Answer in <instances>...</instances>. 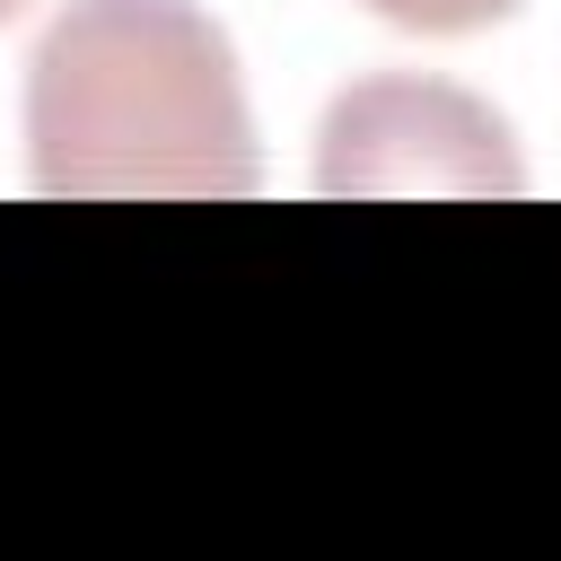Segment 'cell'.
<instances>
[{"label": "cell", "mask_w": 561, "mask_h": 561, "mask_svg": "<svg viewBox=\"0 0 561 561\" xmlns=\"http://www.w3.org/2000/svg\"><path fill=\"white\" fill-rule=\"evenodd\" d=\"M26 175L53 202H245L263 158L228 35L193 0H70L26 61Z\"/></svg>", "instance_id": "obj_1"}, {"label": "cell", "mask_w": 561, "mask_h": 561, "mask_svg": "<svg viewBox=\"0 0 561 561\" xmlns=\"http://www.w3.org/2000/svg\"><path fill=\"white\" fill-rule=\"evenodd\" d=\"M316 193L333 202H482L526 193V167L508 149V123L447 88V79H359L333 96L316 140Z\"/></svg>", "instance_id": "obj_2"}, {"label": "cell", "mask_w": 561, "mask_h": 561, "mask_svg": "<svg viewBox=\"0 0 561 561\" xmlns=\"http://www.w3.org/2000/svg\"><path fill=\"white\" fill-rule=\"evenodd\" d=\"M359 9H377V18L403 26V35H482V26L517 18L526 0H359Z\"/></svg>", "instance_id": "obj_3"}, {"label": "cell", "mask_w": 561, "mask_h": 561, "mask_svg": "<svg viewBox=\"0 0 561 561\" xmlns=\"http://www.w3.org/2000/svg\"><path fill=\"white\" fill-rule=\"evenodd\" d=\"M18 9H26V0H0V26H9V18H18Z\"/></svg>", "instance_id": "obj_4"}]
</instances>
